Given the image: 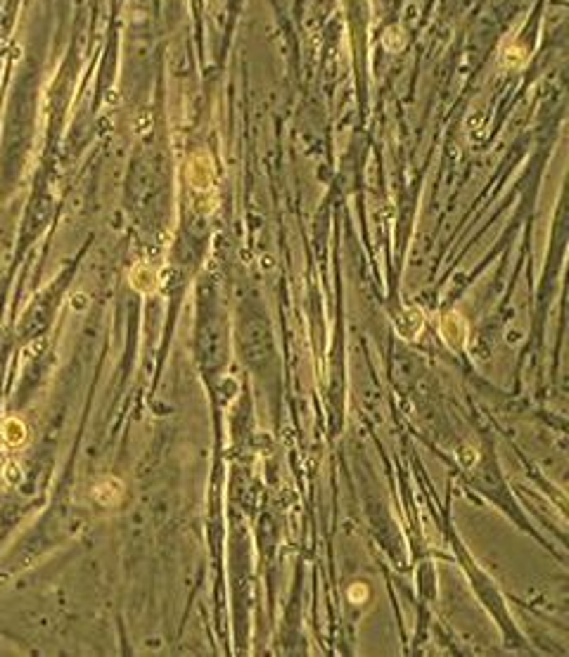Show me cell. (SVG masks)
Returning a JSON list of instances; mask_svg holds the SVG:
<instances>
[{
  "instance_id": "obj_1",
  "label": "cell",
  "mask_w": 569,
  "mask_h": 657,
  "mask_svg": "<svg viewBox=\"0 0 569 657\" xmlns=\"http://www.w3.org/2000/svg\"><path fill=\"white\" fill-rule=\"evenodd\" d=\"M441 333H443V337H446V342L455 347V344H462V340H465L467 325L458 314H448L441 323Z\"/></svg>"
},
{
  "instance_id": "obj_2",
  "label": "cell",
  "mask_w": 569,
  "mask_h": 657,
  "mask_svg": "<svg viewBox=\"0 0 569 657\" xmlns=\"http://www.w3.org/2000/svg\"><path fill=\"white\" fill-rule=\"evenodd\" d=\"M3 434L10 444H20L24 439V425L20 420H15V418H10L3 427Z\"/></svg>"
}]
</instances>
